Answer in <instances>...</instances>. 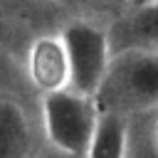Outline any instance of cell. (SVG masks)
Segmentation results:
<instances>
[{
    "label": "cell",
    "mask_w": 158,
    "mask_h": 158,
    "mask_svg": "<svg viewBox=\"0 0 158 158\" xmlns=\"http://www.w3.org/2000/svg\"><path fill=\"white\" fill-rule=\"evenodd\" d=\"M35 158H72V156H67V153H59L57 148H52V146L42 143V146H40V151L35 153Z\"/></svg>",
    "instance_id": "30bf717a"
},
{
    "label": "cell",
    "mask_w": 158,
    "mask_h": 158,
    "mask_svg": "<svg viewBox=\"0 0 158 158\" xmlns=\"http://www.w3.org/2000/svg\"><path fill=\"white\" fill-rule=\"evenodd\" d=\"M37 116L15 94H0V158H35L44 143Z\"/></svg>",
    "instance_id": "8992f818"
},
{
    "label": "cell",
    "mask_w": 158,
    "mask_h": 158,
    "mask_svg": "<svg viewBox=\"0 0 158 158\" xmlns=\"http://www.w3.org/2000/svg\"><path fill=\"white\" fill-rule=\"evenodd\" d=\"M123 158H158V111L126 118Z\"/></svg>",
    "instance_id": "52a82bcc"
},
{
    "label": "cell",
    "mask_w": 158,
    "mask_h": 158,
    "mask_svg": "<svg viewBox=\"0 0 158 158\" xmlns=\"http://www.w3.org/2000/svg\"><path fill=\"white\" fill-rule=\"evenodd\" d=\"M123 143H126V118L101 114L86 158H123Z\"/></svg>",
    "instance_id": "ba28073f"
},
{
    "label": "cell",
    "mask_w": 158,
    "mask_h": 158,
    "mask_svg": "<svg viewBox=\"0 0 158 158\" xmlns=\"http://www.w3.org/2000/svg\"><path fill=\"white\" fill-rule=\"evenodd\" d=\"M37 111H40L42 138L47 146L72 158H86L101 118L96 99L64 89L40 96Z\"/></svg>",
    "instance_id": "7a4b0ae2"
},
{
    "label": "cell",
    "mask_w": 158,
    "mask_h": 158,
    "mask_svg": "<svg viewBox=\"0 0 158 158\" xmlns=\"http://www.w3.org/2000/svg\"><path fill=\"white\" fill-rule=\"evenodd\" d=\"M67 59H69V89L96 99L101 81L111 62V44L104 22L74 17L59 27Z\"/></svg>",
    "instance_id": "3957f363"
},
{
    "label": "cell",
    "mask_w": 158,
    "mask_h": 158,
    "mask_svg": "<svg viewBox=\"0 0 158 158\" xmlns=\"http://www.w3.org/2000/svg\"><path fill=\"white\" fill-rule=\"evenodd\" d=\"M106 32L111 54L158 52V0H136L106 25Z\"/></svg>",
    "instance_id": "5b68a950"
},
{
    "label": "cell",
    "mask_w": 158,
    "mask_h": 158,
    "mask_svg": "<svg viewBox=\"0 0 158 158\" xmlns=\"http://www.w3.org/2000/svg\"><path fill=\"white\" fill-rule=\"evenodd\" d=\"M25 81L37 96L69 89V59L59 30L42 32L32 40L25 54Z\"/></svg>",
    "instance_id": "277c9868"
},
{
    "label": "cell",
    "mask_w": 158,
    "mask_h": 158,
    "mask_svg": "<svg viewBox=\"0 0 158 158\" xmlns=\"http://www.w3.org/2000/svg\"><path fill=\"white\" fill-rule=\"evenodd\" d=\"M44 7H57L62 10H77V17H86V20H96L109 25L121 10H126L128 5H133L136 0H37Z\"/></svg>",
    "instance_id": "9c48e42d"
},
{
    "label": "cell",
    "mask_w": 158,
    "mask_h": 158,
    "mask_svg": "<svg viewBox=\"0 0 158 158\" xmlns=\"http://www.w3.org/2000/svg\"><path fill=\"white\" fill-rule=\"evenodd\" d=\"M96 106L121 118L158 111V52L111 54Z\"/></svg>",
    "instance_id": "6da1fadb"
}]
</instances>
